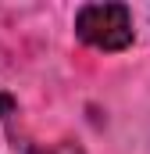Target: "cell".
I'll list each match as a JSON object with an SVG mask.
<instances>
[{"mask_svg": "<svg viewBox=\"0 0 150 154\" xmlns=\"http://www.w3.org/2000/svg\"><path fill=\"white\" fill-rule=\"evenodd\" d=\"M75 36L93 50H125L132 43V14L125 4H86L75 14Z\"/></svg>", "mask_w": 150, "mask_h": 154, "instance_id": "1", "label": "cell"}, {"mask_svg": "<svg viewBox=\"0 0 150 154\" xmlns=\"http://www.w3.org/2000/svg\"><path fill=\"white\" fill-rule=\"evenodd\" d=\"M36 154H82V147L79 143H54V147H46V151H36Z\"/></svg>", "mask_w": 150, "mask_h": 154, "instance_id": "2", "label": "cell"}, {"mask_svg": "<svg viewBox=\"0 0 150 154\" xmlns=\"http://www.w3.org/2000/svg\"><path fill=\"white\" fill-rule=\"evenodd\" d=\"M7 115H14V97L0 90V118H7Z\"/></svg>", "mask_w": 150, "mask_h": 154, "instance_id": "3", "label": "cell"}]
</instances>
